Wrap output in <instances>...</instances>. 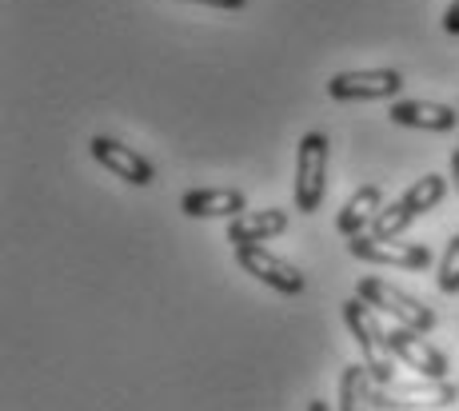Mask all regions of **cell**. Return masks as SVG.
<instances>
[{
    "label": "cell",
    "instance_id": "cell-1",
    "mask_svg": "<svg viewBox=\"0 0 459 411\" xmlns=\"http://www.w3.org/2000/svg\"><path fill=\"white\" fill-rule=\"evenodd\" d=\"M343 323H348L351 339L359 347V364L372 372V383H392L395 380V352L387 344V323L376 320V308L364 304L359 295L343 300Z\"/></svg>",
    "mask_w": 459,
    "mask_h": 411
},
{
    "label": "cell",
    "instance_id": "cell-2",
    "mask_svg": "<svg viewBox=\"0 0 459 411\" xmlns=\"http://www.w3.org/2000/svg\"><path fill=\"white\" fill-rule=\"evenodd\" d=\"M444 196H447V180L436 176V172H428V176H420L400 200H395V204H387L384 212L376 216L372 235H379V240H395V235L408 228L411 220H420L423 212H431Z\"/></svg>",
    "mask_w": 459,
    "mask_h": 411
},
{
    "label": "cell",
    "instance_id": "cell-3",
    "mask_svg": "<svg viewBox=\"0 0 459 411\" xmlns=\"http://www.w3.org/2000/svg\"><path fill=\"white\" fill-rule=\"evenodd\" d=\"M356 295L364 304H372L376 312H384V316H392L395 323H403V328L420 331V336H428L431 328H436V312L428 308V304L411 300L408 292H400V287H392L387 279H376V276H364L356 284Z\"/></svg>",
    "mask_w": 459,
    "mask_h": 411
},
{
    "label": "cell",
    "instance_id": "cell-4",
    "mask_svg": "<svg viewBox=\"0 0 459 411\" xmlns=\"http://www.w3.org/2000/svg\"><path fill=\"white\" fill-rule=\"evenodd\" d=\"M328 192V136L307 133L296 148V208L312 216Z\"/></svg>",
    "mask_w": 459,
    "mask_h": 411
},
{
    "label": "cell",
    "instance_id": "cell-5",
    "mask_svg": "<svg viewBox=\"0 0 459 411\" xmlns=\"http://www.w3.org/2000/svg\"><path fill=\"white\" fill-rule=\"evenodd\" d=\"M459 399V388L447 380L428 383H372V407L379 411H420V407H447Z\"/></svg>",
    "mask_w": 459,
    "mask_h": 411
},
{
    "label": "cell",
    "instance_id": "cell-6",
    "mask_svg": "<svg viewBox=\"0 0 459 411\" xmlns=\"http://www.w3.org/2000/svg\"><path fill=\"white\" fill-rule=\"evenodd\" d=\"M348 252L364 264H395V268H408V272H423L431 268V252L423 244H408V240H379V235L364 232V235H351Z\"/></svg>",
    "mask_w": 459,
    "mask_h": 411
},
{
    "label": "cell",
    "instance_id": "cell-7",
    "mask_svg": "<svg viewBox=\"0 0 459 411\" xmlns=\"http://www.w3.org/2000/svg\"><path fill=\"white\" fill-rule=\"evenodd\" d=\"M236 264H240L248 276L260 279V284H268L272 292H280V295H299L304 292V276H299V268H292L284 256H276V252L264 248V244L236 248Z\"/></svg>",
    "mask_w": 459,
    "mask_h": 411
},
{
    "label": "cell",
    "instance_id": "cell-8",
    "mask_svg": "<svg viewBox=\"0 0 459 411\" xmlns=\"http://www.w3.org/2000/svg\"><path fill=\"white\" fill-rule=\"evenodd\" d=\"M403 89L395 68H364V73H335L328 81L332 100H392Z\"/></svg>",
    "mask_w": 459,
    "mask_h": 411
},
{
    "label": "cell",
    "instance_id": "cell-9",
    "mask_svg": "<svg viewBox=\"0 0 459 411\" xmlns=\"http://www.w3.org/2000/svg\"><path fill=\"white\" fill-rule=\"evenodd\" d=\"M387 344H392L395 360H403L408 367H416L423 380H447V372H452L447 355L439 352V347H431L428 339L420 336V331L403 328V323H392V328H387Z\"/></svg>",
    "mask_w": 459,
    "mask_h": 411
},
{
    "label": "cell",
    "instance_id": "cell-10",
    "mask_svg": "<svg viewBox=\"0 0 459 411\" xmlns=\"http://www.w3.org/2000/svg\"><path fill=\"white\" fill-rule=\"evenodd\" d=\"M88 152H92V160L100 164V168H108L112 176L136 184V188H148V184L156 180V168H152V164H148L140 152H132L128 144L112 140V136H92V140H88Z\"/></svg>",
    "mask_w": 459,
    "mask_h": 411
},
{
    "label": "cell",
    "instance_id": "cell-11",
    "mask_svg": "<svg viewBox=\"0 0 459 411\" xmlns=\"http://www.w3.org/2000/svg\"><path fill=\"white\" fill-rule=\"evenodd\" d=\"M180 208H184V216H192V220H212V216H244L248 212V200H244V192L240 188H192V192H184V200H180Z\"/></svg>",
    "mask_w": 459,
    "mask_h": 411
},
{
    "label": "cell",
    "instance_id": "cell-12",
    "mask_svg": "<svg viewBox=\"0 0 459 411\" xmlns=\"http://www.w3.org/2000/svg\"><path fill=\"white\" fill-rule=\"evenodd\" d=\"M387 116L403 128H423V133H452L459 124V112L436 100H395Z\"/></svg>",
    "mask_w": 459,
    "mask_h": 411
},
{
    "label": "cell",
    "instance_id": "cell-13",
    "mask_svg": "<svg viewBox=\"0 0 459 411\" xmlns=\"http://www.w3.org/2000/svg\"><path fill=\"white\" fill-rule=\"evenodd\" d=\"M284 228H288L284 208H260V212H244L228 224V244H232V248H248V244L276 240Z\"/></svg>",
    "mask_w": 459,
    "mask_h": 411
},
{
    "label": "cell",
    "instance_id": "cell-14",
    "mask_svg": "<svg viewBox=\"0 0 459 411\" xmlns=\"http://www.w3.org/2000/svg\"><path fill=\"white\" fill-rule=\"evenodd\" d=\"M384 212V192L376 188V184H364V188H356L348 196V204L340 208V216H335V228L343 235H364L368 224H376V216Z\"/></svg>",
    "mask_w": 459,
    "mask_h": 411
},
{
    "label": "cell",
    "instance_id": "cell-15",
    "mask_svg": "<svg viewBox=\"0 0 459 411\" xmlns=\"http://www.w3.org/2000/svg\"><path fill=\"white\" fill-rule=\"evenodd\" d=\"M340 411H372V372L364 364H348L340 375Z\"/></svg>",
    "mask_w": 459,
    "mask_h": 411
},
{
    "label": "cell",
    "instance_id": "cell-16",
    "mask_svg": "<svg viewBox=\"0 0 459 411\" xmlns=\"http://www.w3.org/2000/svg\"><path fill=\"white\" fill-rule=\"evenodd\" d=\"M439 292H444V295H455L459 292V235L447 240L444 264H439Z\"/></svg>",
    "mask_w": 459,
    "mask_h": 411
},
{
    "label": "cell",
    "instance_id": "cell-17",
    "mask_svg": "<svg viewBox=\"0 0 459 411\" xmlns=\"http://www.w3.org/2000/svg\"><path fill=\"white\" fill-rule=\"evenodd\" d=\"M444 29L452 32V37H459V0H452V4H447V13H444Z\"/></svg>",
    "mask_w": 459,
    "mask_h": 411
},
{
    "label": "cell",
    "instance_id": "cell-18",
    "mask_svg": "<svg viewBox=\"0 0 459 411\" xmlns=\"http://www.w3.org/2000/svg\"><path fill=\"white\" fill-rule=\"evenodd\" d=\"M188 4H208V8H228V13H236V8H244L248 0H188Z\"/></svg>",
    "mask_w": 459,
    "mask_h": 411
},
{
    "label": "cell",
    "instance_id": "cell-19",
    "mask_svg": "<svg viewBox=\"0 0 459 411\" xmlns=\"http://www.w3.org/2000/svg\"><path fill=\"white\" fill-rule=\"evenodd\" d=\"M452 184H455V192H459V148H455V156H452Z\"/></svg>",
    "mask_w": 459,
    "mask_h": 411
},
{
    "label": "cell",
    "instance_id": "cell-20",
    "mask_svg": "<svg viewBox=\"0 0 459 411\" xmlns=\"http://www.w3.org/2000/svg\"><path fill=\"white\" fill-rule=\"evenodd\" d=\"M307 411H332V407L324 404V399H312V404H307Z\"/></svg>",
    "mask_w": 459,
    "mask_h": 411
}]
</instances>
